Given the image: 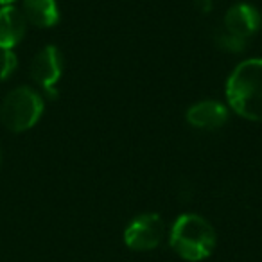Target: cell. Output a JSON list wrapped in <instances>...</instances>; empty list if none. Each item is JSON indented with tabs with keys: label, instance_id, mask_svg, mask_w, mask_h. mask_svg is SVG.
I'll return each instance as SVG.
<instances>
[{
	"label": "cell",
	"instance_id": "7c38bea8",
	"mask_svg": "<svg viewBox=\"0 0 262 262\" xmlns=\"http://www.w3.org/2000/svg\"><path fill=\"white\" fill-rule=\"evenodd\" d=\"M196 4L201 13H208L212 9V0H196Z\"/></svg>",
	"mask_w": 262,
	"mask_h": 262
},
{
	"label": "cell",
	"instance_id": "277c9868",
	"mask_svg": "<svg viewBox=\"0 0 262 262\" xmlns=\"http://www.w3.org/2000/svg\"><path fill=\"white\" fill-rule=\"evenodd\" d=\"M165 235V223L158 214H140L124 230V243L133 251H151L160 246Z\"/></svg>",
	"mask_w": 262,
	"mask_h": 262
},
{
	"label": "cell",
	"instance_id": "52a82bcc",
	"mask_svg": "<svg viewBox=\"0 0 262 262\" xmlns=\"http://www.w3.org/2000/svg\"><path fill=\"white\" fill-rule=\"evenodd\" d=\"M226 120L228 110L217 101H201L187 112V122L200 129H217Z\"/></svg>",
	"mask_w": 262,
	"mask_h": 262
},
{
	"label": "cell",
	"instance_id": "9c48e42d",
	"mask_svg": "<svg viewBox=\"0 0 262 262\" xmlns=\"http://www.w3.org/2000/svg\"><path fill=\"white\" fill-rule=\"evenodd\" d=\"M22 15L36 27H52L59 20V9L56 0H24Z\"/></svg>",
	"mask_w": 262,
	"mask_h": 262
},
{
	"label": "cell",
	"instance_id": "ba28073f",
	"mask_svg": "<svg viewBox=\"0 0 262 262\" xmlns=\"http://www.w3.org/2000/svg\"><path fill=\"white\" fill-rule=\"evenodd\" d=\"M26 18L22 11L13 6L0 9V49H13L26 36Z\"/></svg>",
	"mask_w": 262,
	"mask_h": 262
},
{
	"label": "cell",
	"instance_id": "3957f363",
	"mask_svg": "<svg viewBox=\"0 0 262 262\" xmlns=\"http://www.w3.org/2000/svg\"><path fill=\"white\" fill-rule=\"evenodd\" d=\"M43 101L40 94L29 86H18L6 95L0 106V120L9 131H27L40 120Z\"/></svg>",
	"mask_w": 262,
	"mask_h": 262
},
{
	"label": "cell",
	"instance_id": "6da1fadb",
	"mask_svg": "<svg viewBox=\"0 0 262 262\" xmlns=\"http://www.w3.org/2000/svg\"><path fill=\"white\" fill-rule=\"evenodd\" d=\"M226 99L237 115L262 122V59L239 63L226 81Z\"/></svg>",
	"mask_w": 262,
	"mask_h": 262
},
{
	"label": "cell",
	"instance_id": "30bf717a",
	"mask_svg": "<svg viewBox=\"0 0 262 262\" xmlns=\"http://www.w3.org/2000/svg\"><path fill=\"white\" fill-rule=\"evenodd\" d=\"M18 67L16 54L11 49H0V81H6L15 74Z\"/></svg>",
	"mask_w": 262,
	"mask_h": 262
},
{
	"label": "cell",
	"instance_id": "5b68a950",
	"mask_svg": "<svg viewBox=\"0 0 262 262\" xmlns=\"http://www.w3.org/2000/svg\"><path fill=\"white\" fill-rule=\"evenodd\" d=\"M63 72V58L61 52L54 45L43 47L31 63V77L45 90L49 97H56V83L59 81Z\"/></svg>",
	"mask_w": 262,
	"mask_h": 262
},
{
	"label": "cell",
	"instance_id": "7a4b0ae2",
	"mask_svg": "<svg viewBox=\"0 0 262 262\" xmlns=\"http://www.w3.org/2000/svg\"><path fill=\"white\" fill-rule=\"evenodd\" d=\"M169 244L180 258L201 262L215 250L217 235L210 223L198 214H182L169 233Z\"/></svg>",
	"mask_w": 262,
	"mask_h": 262
},
{
	"label": "cell",
	"instance_id": "8fae6325",
	"mask_svg": "<svg viewBox=\"0 0 262 262\" xmlns=\"http://www.w3.org/2000/svg\"><path fill=\"white\" fill-rule=\"evenodd\" d=\"M215 41H217L219 47L225 49V51H230V52H241L244 49V45H246V41L233 36V34H230L228 31L219 34V36L215 38Z\"/></svg>",
	"mask_w": 262,
	"mask_h": 262
},
{
	"label": "cell",
	"instance_id": "8992f818",
	"mask_svg": "<svg viewBox=\"0 0 262 262\" xmlns=\"http://www.w3.org/2000/svg\"><path fill=\"white\" fill-rule=\"evenodd\" d=\"M262 26V15L257 8L250 4H237L226 11L225 15V29L230 34L246 40L253 36Z\"/></svg>",
	"mask_w": 262,
	"mask_h": 262
},
{
	"label": "cell",
	"instance_id": "4fadbf2b",
	"mask_svg": "<svg viewBox=\"0 0 262 262\" xmlns=\"http://www.w3.org/2000/svg\"><path fill=\"white\" fill-rule=\"evenodd\" d=\"M13 2H15V0H0V4L2 6H11Z\"/></svg>",
	"mask_w": 262,
	"mask_h": 262
}]
</instances>
